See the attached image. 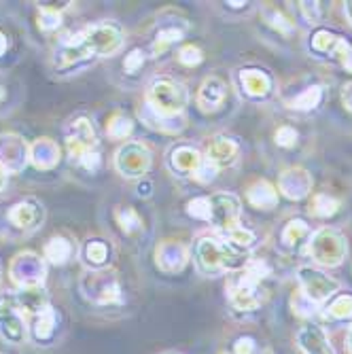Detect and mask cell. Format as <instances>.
I'll return each instance as SVG.
<instances>
[{
    "instance_id": "6da1fadb",
    "label": "cell",
    "mask_w": 352,
    "mask_h": 354,
    "mask_svg": "<svg viewBox=\"0 0 352 354\" xmlns=\"http://www.w3.org/2000/svg\"><path fill=\"white\" fill-rule=\"evenodd\" d=\"M66 151L73 164L95 172L100 168V147L93 125L87 117H77L66 130Z\"/></svg>"
},
{
    "instance_id": "7a4b0ae2",
    "label": "cell",
    "mask_w": 352,
    "mask_h": 354,
    "mask_svg": "<svg viewBox=\"0 0 352 354\" xmlns=\"http://www.w3.org/2000/svg\"><path fill=\"white\" fill-rule=\"evenodd\" d=\"M77 35L93 57L113 55L123 45V30L115 21H100V24L85 26Z\"/></svg>"
},
{
    "instance_id": "3957f363",
    "label": "cell",
    "mask_w": 352,
    "mask_h": 354,
    "mask_svg": "<svg viewBox=\"0 0 352 354\" xmlns=\"http://www.w3.org/2000/svg\"><path fill=\"white\" fill-rule=\"evenodd\" d=\"M187 104V89L172 79H157L149 89V106L157 115H176Z\"/></svg>"
},
{
    "instance_id": "277c9868",
    "label": "cell",
    "mask_w": 352,
    "mask_h": 354,
    "mask_svg": "<svg viewBox=\"0 0 352 354\" xmlns=\"http://www.w3.org/2000/svg\"><path fill=\"white\" fill-rule=\"evenodd\" d=\"M83 295L93 304H113L119 299L121 286L113 272L109 270H91L81 280Z\"/></svg>"
},
{
    "instance_id": "5b68a950",
    "label": "cell",
    "mask_w": 352,
    "mask_h": 354,
    "mask_svg": "<svg viewBox=\"0 0 352 354\" xmlns=\"http://www.w3.org/2000/svg\"><path fill=\"white\" fill-rule=\"evenodd\" d=\"M310 254L323 266H340L346 254V240L335 230H321L310 240Z\"/></svg>"
},
{
    "instance_id": "8992f818",
    "label": "cell",
    "mask_w": 352,
    "mask_h": 354,
    "mask_svg": "<svg viewBox=\"0 0 352 354\" xmlns=\"http://www.w3.org/2000/svg\"><path fill=\"white\" fill-rule=\"evenodd\" d=\"M26 333L28 323L17 304V295H0V335L11 344H21Z\"/></svg>"
},
{
    "instance_id": "52a82bcc",
    "label": "cell",
    "mask_w": 352,
    "mask_h": 354,
    "mask_svg": "<svg viewBox=\"0 0 352 354\" xmlns=\"http://www.w3.org/2000/svg\"><path fill=\"white\" fill-rule=\"evenodd\" d=\"M11 278L21 288H39L45 280L43 259L35 252H19L11 263Z\"/></svg>"
},
{
    "instance_id": "ba28073f",
    "label": "cell",
    "mask_w": 352,
    "mask_h": 354,
    "mask_svg": "<svg viewBox=\"0 0 352 354\" xmlns=\"http://www.w3.org/2000/svg\"><path fill=\"white\" fill-rule=\"evenodd\" d=\"M7 221L11 223V227L28 234L41 227V223L45 221V208L37 198H24L17 204H13L7 212Z\"/></svg>"
},
{
    "instance_id": "9c48e42d",
    "label": "cell",
    "mask_w": 352,
    "mask_h": 354,
    "mask_svg": "<svg viewBox=\"0 0 352 354\" xmlns=\"http://www.w3.org/2000/svg\"><path fill=\"white\" fill-rule=\"evenodd\" d=\"M208 202H210L208 221L214 225V227L225 230V232H232V230L240 227V225H238L240 202L234 196H225V193H221V196L208 198Z\"/></svg>"
},
{
    "instance_id": "30bf717a",
    "label": "cell",
    "mask_w": 352,
    "mask_h": 354,
    "mask_svg": "<svg viewBox=\"0 0 352 354\" xmlns=\"http://www.w3.org/2000/svg\"><path fill=\"white\" fill-rule=\"evenodd\" d=\"M115 164L123 176L132 178V176H140L147 172V168L151 164V157H149V151L145 147L130 142V145H125L117 151Z\"/></svg>"
},
{
    "instance_id": "8fae6325",
    "label": "cell",
    "mask_w": 352,
    "mask_h": 354,
    "mask_svg": "<svg viewBox=\"0 0 352 354\" xmlns=\"http://www.w3.org/2000/svg\"><path fill=\"white\" fill-rule=\"evenodd\" d=\"M30 149L17 134L0 136V164L7 172H19L28 164Z\"/></svg>"
},
{
    "instance_id": "7c38bea8",
    "label": "cell",
    "mask_w": 352,
    "mask_h": 354,
    "mask_svg": "<svg viewBox=\"0 0 352 354\" xmlns=\"http://www.w3.org/2000/svg\"><path fill=\"white\" fill-rule=\"evenodd\" d=\"M299 280L304 284L306 295L312 301H323V299H327L329 295H333L337 291V286H340L335 280H331L329 276L316 272L312 268H302L299 270Z\"/></svg>"
},
{
    "instance_id": "4fadbf2b",
    "label": "cell",
    "mask_w": 352,
    "mask_h": 354,
    "mask_svg": "<svg viewBox=\"0 0 352 354\" xmlns=\"http://www.w3.org/2000/svg\"><path fill=\"white\" fill-rule=\"evenodd\" d=\"M230 297H232V304L238 310H248L250 312L254 308H259L261 301H263L261 288H259V280H254L250 276H242V280L236 282L230 288Z\"/></svg>"
},
{
    "instance_id": "5bb4252c",
    "label": "cell",
    "mask_w": 352,
    "mask_h": 354,
    "mask_svg": "<svg viewBox=\"0 0 352 354\" xmlns=\"http://www.w3.org/2000/svg\"><path fill=\"white\" fill-rule=\"evenodd\" d=\"M196 254H198V263L204 272L214 274L223 270V244H219L216 240H208V238L200 240Z\"/></svg>"
},
{
    "instance_id": "9a60e30c",
    "label": "cell",
    "mask_w": 352,
    "mask_h": 354,
    "mask_svg": "<svg viewBox=\"0 0 352 354\" xmlns=\"http://www.w3.org/2000/svg\"><path fill=\"white\" fill-rule=\"evenodd\" d=\"M238 159V145L230 138H214L208 147V162L214 164L216 168L232 166Z\"/></svg>"
},
{
    "instance_id": "2e32d148",
    "label": "cell",
    "mask_w": 352,
    "mask_h": 354,
    "mask_svg": "<svg viewBox=\"0 0 352 354\" xmlns=\"http://www.w3.org/2000/svg\"><path fill=\"white\" fill-rule=\"evenodd\" d=\"M30 159L32 164L41 170H49L57 164L59 159V149L51 138H39L35 145L30 147Z\"/></svg>"
},
{
    "instance_id": "e0dca14e",
    "label": "cell",
    "mask_w": 352,
    "mask_h": 354,
    "mask_svg": "<svg viewBox=\"0 0 352 354\" xmlns=\"http://www.w3.org/2000/svg\"><path fill=\"white\" fill-rule=\"evenodd\" d=\"M223 100H225V83L216 77L206 79L198 93V104L202 106V111H216L221 109Z\"/></svg>"
},
{
    "instance_id": "ac0fdd59",
    "label": "cell",
    "mask_w": 352,
    "mask_h": 354,
    "mask_svg": "<svg viewBox=\"0 0 352 354\" xmlns=\"http://www.w3.org/2000/svg\"><path fill=\"white\" fill-rule=\"evenodd\" d=\"M299 346L306 354H335L333 348L329 346L323 329H318L314 325L304 327L299 331Z\"/></svg>"
},
{
    "instance_id": "d6986e66",
    "label": "cell",
    "mask_w": 352,
    "mask_h": 354,
    "mask_svg": "<svg viewBox=\"0 0 352 354\" xmlns=\"http://www.w3.org/2000/svg\"><path fill=\"white\" fill-rule=\"evenodd\" d=\"M312 49L318 51V53H333L337 57H346V53L350 51V45L340 39L333 32H327V30H318L314 39H312Z\"/></svg>"
},
{
    "instance_id": "ffe728a7",
    "label": "cell",
    "mask_w": 352,
    "mask_h": 354,
    "mask_svg": "<svg viewBox=\"0 0 352 354\" xmlns=\"http://www.w3.org/2000/svg\"><path fill=\"white\" fill-rule=\"evenodd\" d=\"M81 259L91 270H104V266L109 261V246H106V242L98 240V238H89L83 244V248H81Z\"/></svg>"
},
{
    "instance_id": "44dd1931",
    "label": "cell",
    "mask_w": 352,
    "mask_h": 354,
    "mask_svg": "<svg viewBox=\"0 0 352 354\" xmlns=\"http://www.w3.org/2000/svg\"><path fill=\"white\" fill-rule=\"evenodd\" d=\"M73 250L75 248L71 240H66L64 236H53L45 244V259L53 266H64V263H68V259L73 257Z\"/></svg>"
},
{
    "instance_id": "7402d4cb",
    "label": "cell",
    "mask_w": 352,
    "mask_h": 354,
    "mask_svg": "<svg viewBox=\"0 0 352 354\" xmlns=\"http://www.w3.org/2000/svg\"><path fill=\"white\" fill-rule=\"evenodd\" d=\"M278 196H276V191L270 183L266 180H259V183H254L250 189H248V202L252 206H257V208H272L276 204Z\"/></svg>"
},
{
    "instance_id": "603a6c76",
    "label": "cell",
    "mask_w": 352,
    "mask_h": 354,
    "mask_svg": "<svg viewBox=\"0 0 352 354\" xmlns=\"http://www.w3.org/2000/svg\"><path fill=\"white\" fill-rule=\"evenodd\" d=\"M204 159L200 157L198 151L194 149H187V147H180L174 151V157H172V164H174V170H180V172H198V168L202 166Z\"/></svg>"
},
{
    "instance_id": "cb8c5ba5",
    "label": "cell",
    "mask_w": 352,
    "mask_h": 354,
    "mask_svg": "<svg viewBox=\"0 0 352 354\" xmlns=\"http://www.w3.org/2000/svg\"><path fill=\"white\" fill-rule=\"evenodd\" d=\"M242 79V85L244 89L250 93V95H266L270 89H272V81L268 75L259 73V71H244L240 75Z\"/></svg>"
},
{
    "instance_id": "d4e9b609",
    "label": "cell",
    "mask_w": 352,
    "mask_h": 354,
    "mask_svg": "<svg viewBox=\"0 0 352 354\" xmlns=\"http://www.w3.org/2000/svg\"><path fill=\"white\" fill-rule=\"evenodd\" d=\"M308 236H310L308 223L304 218H293V221H289V225H286L284 232H282V242H284V246H289V248H299V244Z\"/></svg>"
},
{
    "instance_id": "484cf974",
    "label": "cell",
    "mask_w": 352,
    "mask_h": 354,
    "mask_svg": "<svg viewBox=\"0 0 352 354\" xmlns=\"http://www.w3.org/2000/svg\"><path fill=\"white\" fill-rule=\"evenodd\" d=\"M130 132H132V121H130V117L123 115V113H115L109 119V123H106V134L111 138H115V140H121L125 136H130Z\"/></svg>"
},
{
    "instance_id": "4316f807",
    "label": "cell",
    "mask_w": 352,
    "mask_h": 354,
    "mask_svg": "<svg viewBox=\"0 0 352 354\" xmlns=\"http://www.w3.org/2000/svg\"><path fill=\"white\" fill-rule=\"evenodd\" d=\"M323 98V89L314 85V87H308L306 91H302L297 98L291 102V109H297V111H310V109H316L318 102Z\"/></svg>"
},
{
    "instance_id": "83f0119b",
    "label": "cell",
    "mask_w": 352,
    "mask_h": 354,
    "mask_svg": "<svg viewBox=\"0 0 352 354\" xmlns=\"http://www.w3.org/2000/svg\"><path fill=\"white\" fill-rule=\"evenodd\" d=\"M183 39V32L176 30V28H166V30H159V35L153 43V51L155 53H164L172 43L180 41Z\"/></svg>"
},
{
    "instance_id": "f1b7e54d",
    "label": "cell",
    "mask_w": 352,
    "mask_h": 354,
    "mask_svg": "<svg viewBox=\"0 0 352 354\" xmlns=\"http://www.w3.org/2000/svg\"><path fill=\"white\" fill-rule=\"evenodd\" d=\"M228 240L232 246H236L240 250H248L254 244V234L244 230V227H236V230L228 232Z\"/></svg>"
},
{
    "instance_id": "f546056e",
    "label": "cell",
    "mask_w": 352,
    "mask_h": 354,
    "mask_svg": "<svg viewBox=\"0 0 352 354\" xmlns=\"http://www.w3.org/2000/svg\"><path fill=\"white\" fill-rule=\"evenodd\" d=\"M340 208V202L335 198H329V196H316L314 198V212L318 216H331L335 214Z\"/></svg>"
},
{
    "instance_id": "4dcf8cb0",
    "label": "cell",
    "mask_w": 352,
    "mask_h": 354,
    "mask_svg": "<svg viewBox=\"0 0 352 354\" xmlns=\"http://www.w3.org/2000/svg\"><path fill=\"white\" fill-rule=\"evenodd\" d=\"M117 221L121 225V230L125 234L134 232L136 227H140V216L132 210V208H125V210H117Z\"/></svg>"
},
{
    "instance_id": "1f68e13d",
    "label": "cell",
    "mask_w": 352,
    "mask_h": 354,
    "mask_svg": "<svg viewBox=\"0 0 352 354\" xmlns=\"http://www.w3.org/2000/svg\"><path fill=\"white\" fill-rule=\"evenodd\" d=\"M329 314L333 316V318H352V295H342V297H337L333 304H331V308H329Z\"/></svg>"
},
{
    "instance_id": "d6a6232c",
    "label": "cell",
    "mask_w": 352,
    "mask_h": 354,
    "mask_svg": "<svg viewBox=\"0 0 352 354\" xmlns=\"http://www.w3.org/2000/svg\"><path fill=\"white\" fill-rule=\"evenodd\" d=\"M145 64V55H142V51L140 49H132L130 53L125 55V62H123V71L127 73V75H134L140 66Z\"/></svg>"
},
{
    "instance_id": "836d02e7",
    "label": "cell",
    "mask_w": 352,
    "mask_h": 354,
    "mask_svg": "<svg viewBox=\"0 0 352 354\" xmlns=\"http://www.w3.org/2000/svg\"><path fill=\"white\" fill-rule=\"evenodd\" d=\"M178 59L185 64V66H198V64L202 62V51L198 47H194V45H187V47L180 49Z\"/></svg>"
},
{
    "instance_id": "e575fe53",
    "label": "cell",
    "mask_w": 352,
    "mask_h": 354,
    "mask_svg": "<svg viewBox=\"0 0 352 354\" xmlns=\"http://www.w3.org/2000/svg\"><path fill=\"white\" fill-rule=\"evenodd\" d=\"M295 142H297V132L293 130V127L282 125L280 130L276 132V145L289 149V147H295Z\"/></svg>"
},
{
    "instance_id": "d590c367",
    "label": "cell",
    "mask_w": 352,
    "mask_h": 354,
    "mask_svg": "<svg viewBox=\"0 0 352 354\" xmlns=\"http://www.w3.org/2000/svg\"><path fill=\"white\" fill-rule=\"evenodd\" d=\"M270 19H272L270 24H272V26H274L276 30H280L282 35H286V32H291V30H293V26H291L289 21H286V19H284V17H282L280 13H276V11H274V13L270 15Z\"/></svg>"
},
{
    "instance_id": "8d00e7d4",
    "label": "cell",
    "mask_w": 352,
    "mask_h": 354,
    "mask_svg": "<svg viewBox=\"0 0 352 354\" xmlns=\"http://www.w3.org/2000/svg\"><path fill=\"white\" fill-rule=\"evenodd\" d=\"M299 7L310 21H318V3H299Z\"/></svg>"
},
{
    "instance_id": "74e56055",
    "label": "cell",
    "mask_w": 352,
    "mask_h": 354,
    "mask_svg": "<svg viewBox=\"0 0 352 354\" xmlns=\"http://www.w3.org/2000/svg\"><path fill=\"white\" fill-rule=\"evenodd\" d=\"M252 350H254V344H252L250 337L238 339V344H236V354H252Z\"/></svg>"
},
{
    "instance_id": "f35d334b",
    "label": "cell",
    "mask_w": 352,
    "mask_h": 354,
    "mask_svg": "<svg viewBox=\"0 0 352 354\" xmlns=\"http://www.w3.org/2000/svg\"><path fill=\"white\" fill-rule=\"evenodd\" d=\"M7 100H9V87L3 79H0V104H5Z\"/></svg>"
},
{
    "instance_id": "ab89813d",
    "label": "cell",
    "mask_w": 352,
    "mask_h": 354,
    "mask_svg": "<svg viewBox=\"0 0 352 354\" xmlns=\"http://www.w3.org/2000/svg\"><path fill=\"white\" fill-rule=\"evenodd\" d=\"M9 49V37L5 35V32H0V55H5Z\"/></svg>"
},
{
    "instance_id": "60d3db41",
    "label": "cell",
    "mask_w": 352,
    "mask_h": 354,
    "mask_svg": "<svg viewBox=\"0 0 352 354\" xmlns=\"http://www.w3.org/2000/svg\"><path fill=\"white\" fill-rule=\"evenodd\" d=\"M7 174H9V172L3 168V164H0V191H3V189L7 187Z\"/></svg>"
},
{
    "instance_id": "b9f144b4",
    "label": "cell",
    "mask_w": 352,
    "mask_h": 354,
    "mask_svg": "<svg viewBox=\"0 0 352 354\" xmlns=\"http://www.w3.org/2000/svg\"><path fill=\"white\" fill-rule=\"evenodd\" d=\"M342 62H344V66H346V68H348V71L352 73V47H350V51L346 53V57H344Z\"/></svg>"
},
{
    "instance_id": "7bdbcfd3",
    "label": "cell",
    "mask_w": 352,
    "mask_h": 354,
    "mask_svg": "<svg viewBox=\"0 0 352 354\" xmlns=\"http://www.w3.org/2000/svg\"><path fill=\"white\" fill-rule=\"evenodd\" d=\"M344 11H346V15H348V19H350V24H352V0H350V3H346V7H344Z\"/></svg>"
}]
</instances>
